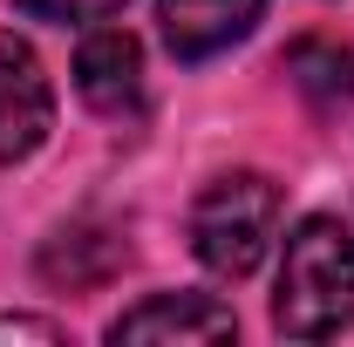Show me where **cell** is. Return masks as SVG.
Returning <instances> with one entry per match:
<instances>
[{"mask_svg":"<svg viewBox=\"0 0 354 347\" xmlns=\"http://www.w3.org/2000/svg\"><path fill=\"white\" fill-rule=\"evenodd\" d=\"M272 327L286 341H327L354 327V232L341 218H300L279 259Z\"/></svg>","mask_w":354,"mask_h":347,"instance_id":"1","label":"cell"},{"mask_svg":"<svg viewBox=\"0 0 354 347\" xmlns=\"http://www.w3.org/2000/svg\"><path fill=\"white\" fill-rule=\"evenodd\" d=\"M272 225H279L272 177L232 171L218 184H205V198L191 205V252L218 279H245V272H259L266 245H272Z\"/></svg>","mask_w":354,"mask_h":347,"instance_id":"2","label":"cell"},{"mask_svg":"<svg viewBox=\"0 0 354 347\" xmlns=\"http://www.w3.org/2000/svg\"><path fill=\"white\" fill-rule=\"evenodd\" d=\"M55 130V88H48L41 55L21 35H0V164L35 157Z\"/></svg>","mask_w":354,"mask_h":347,"instance_id":"3","label":"cell"},{"mask_svg":"<svg viewBox=\"0 0 354 347\" xmlns=\"http://www.w3.org/2000/svg\"><path fill=\"white\" fill-rule=\"evenodd\" d=\"M75 88L95 116H136L143 109V48L123 28H95L75 48Z\"/></svg>","mask_w":354,"mask_h":347,"instance_id":"4","label":"cell"},{"mask_svg":"<svg viewBox=\"0 0 354 347\" xmlns=\"http://www.w3.org/2000/svg\"><path fill=\"white\" fill-rule=\"evenodd\" d=\"M239 320L232 306H218L212 293H150L143 306L109 320V341H232Z\"/></svg>","mask_w":354,"mask_h":347,"instance_id":"5","label":"cell"},{"mask_svg":"<svg viewBox=\"0 0 354 347\" xmlns=\"http://www.w3.org/2000/svg\"><path fill=\"white\" fill-rule=\"evenodd\" d=\"M157 14H164V48L177 62H212L259 28L266 0H157Z\"/></svg>","mask_w":354,"mask_h":347,"instance_id":"6","label":"cell"},{"mask_svg":"<svg viewBox=\"0 0 354 347\" xmlns=\"http://www.w3.org/2000/svg\"><path fill=\"white\" fill-rule=\"evenodd\" d=\"M130 265V238L116 225H68L55 232L41 252V279L48 286H68V293H95L102 279H116Z\"/></svg>","mask_w":354,"mask_h":347,"instance_id":"7","label":"cell"},{"mask_svg":"<svg viewBox=\"0 0 354 347\" xmlns=\"http://www.w3.org/2000/svg\"><path fill=\"white\" fill-rule=\"evenodd\" d=\"M286 75L313 109H348L354 102V62L341 41H293L286 48Z\"/></svg>","mask_w":354,"mask_h":347,"instance_id":"8","label":"cell"},{"mask_svg":"<svg viewBox=\"0 0 354 347\" xmlns=\"http://www.w3.org/2000/svg\"><path fill=\"white\" fill-rule=\"evenodd\" d=\"M14 7L35 14V21H55V28H68V21L82 28V21H109L123 0H14Z\"/></svg>","mask_w":354,"mask_h":347,"instance_id":"9","label":"cell"},{"mask_svg":"<svg viewBox=\"0 0 354 347\" xmlns=\"http://www.w3.org/2000/svg\"><path fill=\"white\" fill-rule=\"evenodd\" d=\"M7 334H14V341H62V327H55V320H28V313L0 320V341H7Z\"/></svg>","mask_w":354,"mask_h":347,"instance_id":"10","label":"cell"}]
</instances>
